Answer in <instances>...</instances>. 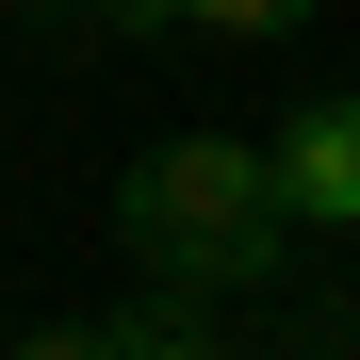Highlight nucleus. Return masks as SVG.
<instances>
[{
  "mask_svg": "<svg viewBox=\"0 0 360 360\" xmlns=\"http://www.w3.org/2000/svg\"><path fill=\"white\" fill-rule=\"evenodd\" d=\"M115 246H131V278H197V295H262L295 213L246 131H164L131 148V180H115Z\"/></svg>",
  "mask_w": 360,
  "mask_h": 360,
  "instance_id": "nucleus-1",
  "label": "nucleus"
},
{
  "mask_svg": "<svg viewBox=\"0 0 360 360\" xmlns=\"http://www.w3.org/2000/svg\"><path fill=\"white\" fill-rule=\"evenodd\" d=\"M262 180H278L295 229H360V82L344 98H295L278 131H262Z\"/></svg>",
  "mask_w": 360,
  "mask_h": 360,
  "instance_id": "nucleus-2",
  "label": "nucleus"
},
{
  "mask_svg": "<svg viewBox=\"0 0 360 360\" xmlns=\"http://www.w3.org/2000/svg\"><path fill=\"white\" fill-rule=\"evenodd\" d=\"M213 344H229V295H197V278H148L98 328V360H213Z\"/></svg>",
  "mask_w": 360,
  "mask_h": 360,
  "instance_id": "nucleus-3",
  "label": "nucleus"
},
{
  "mask_svg": "<svg viewBox=\"0 0 360 360\" xmlns=\"http://www.w3.org/2000/svg\"><path fill=\"white\" fill-rule=\"evenodd\" d=\"M328 0H180V33H311Z\"/></svg>",
  "mask_w": 360,
  "mask_h": 360,
  "instance_id": "nucleus-4",
  "label": "nucleus"
},
{
  "mask_svg": "<svg viewBox=\"0 0 360 360\" xmlns=\"http://www.w3.org/2000/svg\"><path fill=\"white\" fill-rule=\"evenodd\" d=\"M33 17H49V33H98V0H33Z\"/></svg>",
  "mask_w": 360,
  "mask_h": 360,
  "instance_id": "nucleus-5",
  "label": "nucleus"
}]
</instances>
